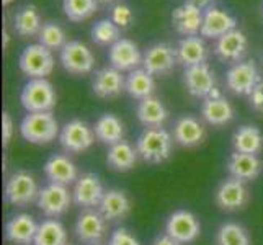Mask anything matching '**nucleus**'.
Listing matches in <instances>:
<instances>
[{"instance_id":"8fccbe9b","label":"nucleus","mask_w":263,"mask_h":245,"mask_svg":"<svg viewBox=\"0 0 263 245\" xmlns=\"http://www.w3.org/2000/svg\"><path fill=\"white\" fill-rule=\"evenodd\" d=\"M67 245H70V243H67Z\"/></svg>"},{"instance_id":"c9c22d12","label":"nucleus","mask_w":263,"mask_h":245,"mask_svg":"<svg viewBox=\"0 0 263 245\" xmlns=\"http://www.w3.org/2000/svg\"><path fill=\"white\" fill-rule=\"evenodd\" d=\"M90 36H92V41L95 44H100V46H108V44L113 46L118 40H121V28L115 25L113 20L103 18L92 26Z\"/></svg>"},{"instance_id":"37998d69","label":"nucleus","mask_w":263,"mask_h":245,"mask_svg":"<svg viewBox=\"0 0 263 245\" xmlns=\"http://www.w3.org/2000/svg\"><path fill=\"white\" fill-rule=\"evenodd\" d=\"M152 245H181V243H178L177 240H174V239L170 237V235L162 234V235H159V237L152 242Z\"/></svg>"},{"instance_id":"79ce46f5","label":"nucleus","mask_w":263,"mask_h":245,"mask_svg":"<svg viewBox=\"0 0 263 245\" xmlns=\"http://www.w3.org/2000/svg\"><path fill=\"white\" fill-rule=\"evenodd\" d=\"M13 138V120L10 113L4 111L2 115V139H4V146H7L8 142Z\"/></svg>"},{"instance_id":"ea45409f","label":"nucleus","mask_w":263,"mask_h":245,"mask_svg":"<svg viewBox=\"0 0 263 245\" xmlns=\"http://www.w3.org/2000/svg\"><path fill=\"white\" fill-rule=\"evenodd\" d=\"M108 245H141V243L128 229L120 228V229H115L111 232Z\"/></svg>"},{"instance_id":"58836bf2","label":"nucleus","mask_w":263,"mask_h":245,"mask_svg":"<svg viewBox=\"0 0 263 245\" xmlns=\"http://www.w3.org/2000/svg\"><path fill=\"white\" fill-rule=\"evenodd\" d=\"M111 20L115 25L120 28H128V26L134 22V13L129 5L126 4H116L111 8Z\"/></svg>"},{"instance_id":"e433bc0d","label":"nucleus","mask_w":263,"mask_h":245,"mask_svg":"<svg viewBox=\"0 0 263 245\" xmlns=\"http://www.w3.org/2000/svg\"><path fill=\"white\" fill-rule=\"evenodd\" d=\"M98 8L97 0H62V10L70 22H85Z\"/></svg>"},{"instance_id":"c756f323","label":"nucleus","mask_w":263,"mask_h":245,"mask_svg":"<svg viewBox=\"0 0 263 245\" xmlns=\"http://www.w3.org/2000/svg\"><path fill=\"white\" fill-rule=\"evenodd\" d=\"M95 138L106 144V146H113L116 142H121L124 138V126L118 116L111 113H105L97 120L93 126Z\"/></svg>"},{"instance_id":"7c9ffc66","label":"nucleus","mask_w":263,"mask_h":245,"mask_svg":"<svg viewBox=\"0 0 263 245\" xmlns=\"http://www.w3.org/2000/svg\"><path fill=\"white\" fill-rule=\"evenodd\" d=\"M138 150L129 142L121 141L110 146L106 154V163L116 172H128L138 162Z\"/></svg>"},{"instance_id":"7ed1b4c3","label":"nucleus","mask_w":263,"mask_h":245,"mask_svg":"<svg viewBox=\"0 0 263 245\" xmlns=\"http://www.w3.org/2000/svg\"><path fill=\"white\" fill-rule=\"evenodd\" d=\"M20 102L28 113L52 111L56 106V92L46 79H30L22 88Z\"/></svg>"},{"instance_id":"4468645a","label":"nucleus","mask_w":263,"mask_h":245,"mask_svg":"<svg viewBox=\"0 0 263 245\" xmlns=\"http://www.w3.org/2000/svg\"><path fill=\"white\" fill-rule=\"evenodd\" d=\"M106 219L100 211L85 210L79 214L76 222V235L77 239L87 245H98L105 237L106 232Z\"/></svg>"},{"instance_id":"f704fd0d","label":"nucleus","mask_w":263,"mask_h":245,"mask_svg":"<svg viewBox=\"0 0 263 245\" xmlns=\"http://www.w3.org/2000/svg\"><path fill=\"white\" fill-rule=\"evenodd\" d=\"M216 245H250V235L239 222H224L216 232Z\"/></svg>"},{"instance_id":"6ab92c4d","label":"nucleus","mask_w":263,"mask_h":245,"mask_svg":"<svg viewBox=\"0 0 263 245\" xmlns=\"http://www.w3.org/2000/svg\"><path fill=\"white\" fill-rule=\"evenodd\" d=\"M204 12L199 10L192 2H185L172 12V25L183 36H198L203 26Z\"/></svg>"},{"instance_id":"a19ab883","label":"nucleus","mask_w":263,"mask_h":245,"mask_svg":"<svg viewBox=\"0 0 263 245\" xmlns=\"http://www.w3.org/2000/svg\"><path fill=\"white\" fill-rule=\"evenodd\" d=\"M249 100H250V106L253 110L263 115V80H260L257 87L253 88V92L249 95Z\"/></svg>"},{"instance_id":"cd10ccee","label":"nucleus","mask_w":263,"mask_h":245,"mask_svg":"<svg viewBox=\"0 0 263 245\" xmlns=\"http://www.w3.org/2000/svg\"><path fill=\"white\" fill-rule=\"evenodd\" d=\"M136 115L142 126L146 128H162V124L167 121L168 111L165 105L156 97H147L141 100L136 108Z\"/></svg>"},{"instance_id":"09e8293b","label":"nucleus","mask_w":263,"mask_h":245,"mask_svg":"<svg viewBox=\"0 0 263 245\" xmlns=\"http://www.w3.org/2000/svg\"><path fill=\"white\" fill-rule=\"evenodd\" d=\"M98 245H103V243H98Z\"/></svg>"},{"instance_id":"c85d7f7f","label":"nucleus","mask_w":263,"mask_h":245,"mask_svg":"<svg viewBox=\"0 0 263 245\" xmlns=\"http://www.w3.org/2000/svg\"><path fill=\"white\" fill-rule=\"evenodd\" d=\"M232 147L234 152L240 154H257L263 149V134L252 124H243L235 129L232 134Z\"/></svg>"},{"instance_id":"4be33fe9","label":"nucleus","mask_w":263,"mask_h":245,"mask_svg":"<svg viewBox=\"0 0 263 245\" xmlns=\"http://www.w3.org/2000/svg\"><path fill=\"white\" fill-rule=\"evenodd\" d=\"M92 90L98 98H115L126 90V80L115 67H103L95 72Z\"/></svg>"},{"instance_id":"423d86ee","label":"nucleus","mask_w":263,"mask_h":245,"mask_svg":"<svg viewBox=\"0 0 263 245\" xmlns=\"http://www.w3.org/2000/svg\"><path fill=\"white\" fill-rule=\"evenodd\" d=\"M72 201L74 199H72V193L67 190V186L49 181L46 186L40 190L36 204L44 216H48L49 219H56L69 210Z\"/></svg>"},{"instance_id":"2f4dec72","label":"nucleus","mask_w":263,"mask_h":245,"mask_svg":"<svg viewBox=\"0 0 263 245\" xmlns=\"http://www.w3.org/2000/svg\"><path fill=\"white\" fill-rule=\"evenodd\" d=\"M41 26V16L34 5H23L13 16V28L23 38L34 34L38 36Z\"/></svg>"},{"instance_id":"f3484780","label":"nucleus","mask_w":263,"mask_h":245,"mask_svg":"<svg viewBox=\"0 0 263 245\" xmlns=\"http://www.w3.org/2000/svg\"><path fill=\"white\" fill-rule=\"evenodd\" d=\"M201 116L203 120L211 126H224L234 118V108L226 100L217 88H214L210 97L204 98L201 105Z\"/></svg>"},{"instance_id":"a18cd8bd","label":"nucleus","mask_w":263,"mask_h":245,"mask_svg":"<svg viewBox=\"0 0 263 245\" xmlns=\"http://www.w3.org/2000/svg\"><path fill=\"white\" fill-rule=\"evenodd\" d=\"M98 4H102V5H110V4H113L115 0H97Z\"/></svg>"},{"instance_id":"412c9836","label":"nucleus","mask_w":263,"mask_h":245,"mask_svg":"<svg viewBox=\"0 0 263 245\" xmlns=\"http://www.w3.org/2000/svg\"><path fill=\"white\" fill-rule=\"evenodd\" d=\"M38 225L31 214H16L5 225V237L15 245H30L34 242Z\"/></svg>"},{"instance_id":"bb28decb","label":"nucleus","mask_w":263,"mask_h":245,"mask_svg":"<svg viewBox=\"0 0 263 245\" xmlns=\"http://www.w3.org/2000/svg\"><path fill=\"white\" fill-rule=\"evenodd\" d=\"M206 131L193 116H181L174 128V139L183 147H195L204 141Z\"/></svg>"},{"instance_id":"20e7f679","label":"nucleus","mask_w":263,"mask_h":245,"mask_svg":"<svg viewBox=\"0 0 263 245\" xmlns=\"http://www.w3.org/2000/svg\"><path fill=\"white\" fill-rule=\"evenodd\" d=\"M18 67L30 79H46L54 69L52 52L40 43L30 44L18 58Z\"/></svg>"},{"instance_id":"5701e85b","label":"nucleus","mask_w":263,"mask_h":245,"mask_svg":"<svg viewBox=\"0 0 263 245\" xmlns=\"http://www.w3.org/2000/svg\"><path fill=\"white\" fill-rule=\"evenodd\" d=\"M247 49V38L240 30H232L216 41L214 54L226 62H239Z\"/></svg>"},{"instance_id":"9d476101","label":"nucleus","mask_w":263,"mask_h":245,"mask_svg":"<svg viewBox=\"0 0 263 245\" xmlns=\"http://www.w3.org/2000/svg\"><path fill=\"white\" fill-rule=\"evenodd\" d=\"M260 82L255 61H246L234 64L226 74L228 88L235 95H250Z\"/></svg>"},{"instance_id":"9b49d317","label":"nucleus","mask_w":263,"mask_h":245,"mask_svg":"<svg viewBox=\"0 0 263 245\" xmlns=\"http://www.w3.org/2000/svg\"><path fill=\"white\" fill-rule=\"evenodd\" d=\"M105 195V188L98 175L87 172L80 175L74 183L72 190V199L77 206H82L85 210H93L95 206H100Z\"/></svg>"},{"instance_id":"4c0bfd02","label":"nucleus","mask_w":263,"mask_h":245,"mask_svg":"<svg viewBox=\"0 0 263 245\" xmlns=\"http://www.w3.org/2000/svg\"><path fill=\"white\" fill-rule=\"evenodd\" d=\"M38 41L48 49H62L66 46V33L58 23H44L38 33Z\"/></svg>"},{"instance_id":"1a4fd4ad","label":"nucleus","mask_w":263,"mask_h":245,"mask_svg":"<svg viewBox=\"0 0 263 245\" xmlns=\"http://www.w3.org/2000/svg\"><path fill=\"white\" fill-rule=\"evenodd\" d=\"M201 225L193 213L186 210H178L168 216L165 222V234L178 243H192L198 239Z\"/></svg>"},{"instance_id":"dca6fc26","label":"nucleus","mask_w":263,"mask_h":245,"mask_svg":"<svg viewBox=\"0 0 263 245\" xmlns=\"http://www.w3.org/2000/svg\"><path fill=\"white\" fill-rule=\"evenodd\" d=\"M183 82L190 95L196 98H206L216 88V79L214 72L210 69V66L203 62V64L192 66L185 69Z\"/></svg>"},{"instance_id":"72a5a7b5","label":"nucleus","mask_w":263,"mask_h":245,"mask_svg":"<svg viewBox=\"0 0 263 245\" xmlns=\"http://www.w3.org/2000/svg\"><path fill=\"white\" fill-rule=\"evenodd\" d=\"M33 245H67V232L62 222L46 219L38 225Z\"/></svg>"},{"instance_id":"aec40b11","label":"nucleus","mask_w":263,"mask_h":245,"mask_svg":"<svg viewBox=\"0 0 263 245\" xmlns=\"http://www.w3.org/2000/svg\"><path fill=\"white\" fill-rule=\"evenodd\" d=\"M44 174H46L48 180L52 183H59L69 186L76 183L79 178V172L76 163L72 162L64 154H54L51 156L46 163H44Z\"/></svg>"},{"instance_id":"a878e982","label":"nucleus","mask_w":263,"mask_h":245,"mask_svg":"<svg viewBox=\"0 0 263 245\" xmlns=\"http://www.w3.org/2000/svg\"><path fill=\"white\" fill-rule=\"evenodd\" d=\"M208 56V48L203 38L199 36H185L178 41L177 46V59L180 64H183L185 69L203 64Z\"/></svg>"},{"instance_id":"de8ad7c7","label":"nucleus","mask_w":263,"mask_h":245,"mask_svg":"<svg viewBox=\"0 0 263 245\" xmlns=\"http://www.w3.org/2000/svg\"><path fill=\"white\" fill-rule=\"evenodd\" d=\"M12 2H13V0H2L4 5H8V4H12Z\"/></svg>"},{"instance_id":"f03ea898","label":"nucleus","mask_w":263,"mask_h":245,"mask_svg":"<svg viewBox=\"0 0 263 245\" xmlns=\"http://www.w3.org/2000/svg\"><path fill=\"white\" fill-rule=\"evenodd\" d=\"M138 156L149 163H160L170 157L172 136L164 128H146L136 141Z\"/></svg>"},{"instance_id":"f8f14e48","label":"nucleus","mask_w":263,"mask_h":245,"mask_svg":"<svg viewBox=\"0 0 263 245\" xmlns=\"http://www.w3.org/2000/svg\"><path fill=\"white\" fill-rule=\"evenodd\" d=\"M178 62L177 49L167 43H156L142 54V69L152 76H164L175 67Z\"/></svg>"},{"instance_id":"2eb2a0df","label":"nucleus","mask_w":263,"mask_h":245,"mask_svg":"<svg viewBox=\"0 0 263 245\" xmlns=\"http://www.w3.org/2000/svg\"><path fill=\"white\" fill-rule=\"evenodd\" d=\"M108 59H110L111 67L118 69L120 72L136 70V69H139V66L142 64V54L139 52L136 43L128 40V38L118 40L113 46H110V51H108Z\"/></svg>"},{"instance_id":"ddd939ff","label":"nucleus","mask_w":263,"mask_h":245,"mask_svg":"<svg viewBox=\"0 0 263 245\" xmlns=\"http://www.w3.org/2000/svg\"><path fill=\"white\" fill-rule=\"evenodd\" d=\"M214 199L222 211H237L249 203V190L242 180L231 177L217 186Z\"/></svg>"},{"instance_id":"a211bd4d","label":"nucleus","mask_w":263,"mask_h":245,"mask_svg":"<svg viewBox=\"0 0 263 245\" xmlns=\"http://www.w3.org/2000/svg\"><path fill=\"white\" fill-rule=\"evenodd\" d=\"M237 26V20L228 12L221 10V8L210 7L204 10L203 15V26L199 34L203 38H211V40H219L221 36L235 30Z\"/></svg>"},{"instance_id":"39448f33","label":"nucleus","mask_w":263,"mask_h":245,"mask_svg":"<svg viewBox=\"0 0 263 245\" xmlns=\"http://www.w3.org/2000/svg\"><path fill=\"white\" fill-rule=\"evenodd\" d=\"M40 188L36 180L28 172H16L5 183V201L18 208H25L36 201Z\"/></svg>"},{"instance_id":"49530a36","label":"nucleus","mask_w":263,"mask_h":245,"mask_svg":"<svg viewBox=\"0 0 263 245\" xmlns=\"http://www.w3.org/2000/svg\"><path fill=\"white\" fill-rule=\"evenodd\" d=\"M7 44H8V34L7 31H4V48H7Z\"/></svg>"},{"instance_id":"b1692460","label":"nucleus","mask_w":263,"mask_h":245,"mask_svg":"<svg viewBox=\"0 0 263 245\" xmlns=\"http://www.w3.org/2000/svg\"><path fill=\"white\" fill-rule=\"evenodd\" d=\"M228 172L232 178L242 181L253 180L261 172V160L255 154H240L232 152L228 159Z\"/></svg>"},{"instance_id":"393cba45","label":"nucleus","mask_w":263,"mask_h":245,"mask_svg":"<svg viewBox=\"0 0 263 245\" xmlns=\"http://www.w3.org/2000/svg\"><path fill=\"white\" fill-rule=\"evenodd\" d=\"M98 211L102 213V216L106 221H120L129 214L131 201L124 192L111 188L105 192L102 203L98 206Z\"/></svg>"},{"instance_id":"0eeeda50","label":"nucleus","mask_w":263,"mask_h":245,"mask_svg":"<svg viewBox=\"0 0 263 245\" xmlns=\"http://www.w3.org/2000/svg\"><path fill=\"white\" fill-rule=\"evenodd\" d=\"M61 64L72 76H84L93 70L95 58L82 41H69L61 49Z\"/></svg>"},{"instance_id":"f257e3e1","label":"nucleus","mask_w":263,"mask_h":245,"mask_svg":"<svg viewBox=\"0 0 263 245\" xmlns=\"http://www.w3.org/2000/svg\"><path fill=\"white\" fill-rule=\"evenodd\" d=\"M20 134L31 144H49L61 134L59 123L51 111L28 113L20 123Z\"/></svg>"},{"instance_id":"473e14b6","label":"nucleus","mask_w":263,"mask_h":245,"mask_svg":"<svg viewBox=\"0 0 263 245\" xmlns=\"http://www.w3.org/2000/svg\"><path fill=\"white\" fill-rule=\"evenodd\" d=\"M154 88H156V82H154L152 74H149L146 69L139 67L131 70L128 79H126V92L139 102L147 97H152Z\"/></svg>"},{"instance_id":"6e6552de","label":"nucleus","mask_w":263,"mask_h":245,"mask_svg":"<svg viewBox=\"0 0 263 245\" xmlns=\"http://www.w3.org/2000/svg\"><path fill=\"white\" fill-rule=\"evenodd\" d=\"M59 142L66 152L70 154L84 152L95 142L93 128H90L82 120H72L66 123L64 128L61 129Z\"/></svg>"},{"instance_id":"c03bdc74","label":"nucleus","mask_w":263,"mask_h":245,"mask_svg":"<svg viewBox=\"0 0 263 245\" xmlns=\"http://www.w3.org/2000/svg\"><path fill=\"white\" fill-rule=\"evenodd\" d=\"M188 2H192L195 7H198L199 8V10H208V8H210L211 7V2H213V0H188Z\"/></svg>"}]
</instances>
